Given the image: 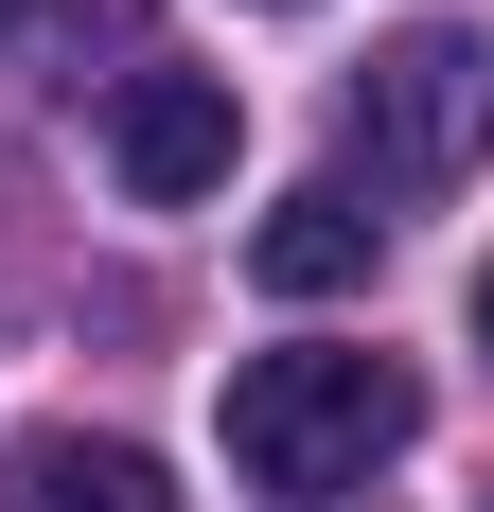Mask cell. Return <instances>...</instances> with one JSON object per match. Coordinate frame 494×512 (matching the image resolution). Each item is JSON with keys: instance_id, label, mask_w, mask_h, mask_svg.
I'll list each match as a JSON object with an SVG mask.
<instances>
[{"instance_id": "6da1fadb", "label": "cell", "mask_w": 494, "mask_h": 512, "mask_svg": "<svg viewBox=\"0 0 494 512\" xmlns=\"http://www.w3.org/2000/svg\"><path fill=\"white\" fill-rule=\"evenodd\" d=\"M424 442V389L389 354H247L230 371V477L247 495H371V477Z\"/></svg>"}, {"instance_id": "7a4b0ae2", "label": "cell", "mask_w": 494, "mask_h": 512, "mask_svg": "<svg viewBox=\"0 0 494 512\" xmlns=\"http://www.w3.org/2000/svg\"><path fill=\"white\" fill-rule=\"evenodd\" d=\"M336 142H353L371 195H442V177H477V142H494V36H459V18L389 36V53L336 89Z\"/></svg>"}, {"instance_id": "3957f363", "label": "cell", "mask_w": 494, "mask_h": 512, "mask_svg": "<svg viewBox=\"0 0 494 512\" xmlns=\"http://www.w3.org/2000/svg\"><path fill=\"white\" fill-rule=\"evenodd\" d=\"M106 177L142 212L212 195L230 177V71H124V106H106Z\"/></svg>"}, {"instance_id": "277c9868", "label": "cell", "mask_w": 494, "mask_h": 512, "mask_svg": "<svg viewBox=\"0 0 494 512\" xmlns=\"http://www.w3.org/2000/svg\"><path fill=\"white\" fill-rule=\"evenodd\" d=\"M0 512H177V477H159L142 442L53 424V442H18V460H0Z\"/></svg>"}, {"instance_id": "5b68a950", "label": "cell", "mask_w": 494, "mask_h": 512, "mask_svg": "<svg viewBox=\"0 0 494 512\" xmlns=\"http://www.w3.org/2000/svg\"><path fill=\"white\" fill-rule=\"evenodd\" d=\"M371 230H389V212H353L336 177H318V195H283L247 230V283H265V301H336V283H371Z\"/></svg>"}, {"instance_id": "8992f818", "label": "cell", "mask_w": 494, "mask_h": 512, "mask_svg": "<svg viewBox=\"0 0 494 512\" xmlns=\"http://www.w3.org/2000/svg\"><path fill=\"white\" fill-rule=\"evenodd\" d=\"M477 336H494V265H477Z\"/></svg>"}, {"instance_id": "52a82bcc", "label": "cell", "mask_w": 494, "mask_h": 512, "mask_svg": "<svg viewBox=\"0 0 494 512\" xmlns=\"http://www.w3.org/2000/svg\"><path fill=\"white\" fill-rule=\"evenodd\" d=\"M18 18H36V0H0V36H18Z\"/></svg>"}]
</instances>
